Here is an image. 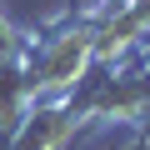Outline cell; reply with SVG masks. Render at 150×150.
I'll use <instances>...</instances> for the list:
<instances>
[{
  "instance_id": "cell-5",
  "label": "cell",
  "mask_w": 150,
  "mask_h": 150,
  "mask_svg": "<svg viewBox=\"0 0 150 150\" xmlns=\"http://www.w3.org/2000/svg\"><path fill=\"white\" fill-rule=\"evenodd\" d=\"M70 5H75V0H65V10H70Z\"/></svg>"
},
{
  "instance_id": "cell-1",
  "label": "cell",
  "mask_w": 150,
  "mask_h": 150,
  "mask_svg": "<svg viewBox=\"0 0 150 150\" xmlns=\"http://www.w3.org/2000/svg\"><path fill=\"white\" fill-rule=\"evenodd\" d=\"M95 60V20H60L45 40H30V85L35 95H65Z\"/></svg>"
},
{
  "instance_id": "cell-3",
  "label": "cell",
  "mask_w": 150,
  "mask_h": 150,
  "mask_svg": "<svg viewBox=\"0 0 150 150\" xmlns=\"http://www.w3.org/2000/svg\"><path fill=\"white\" fill-rule=\"evenodd\" d=\"M30 105H35V85H30V65L20 55L10 65H0V130H15Z\"/></svg>"
},
{
  "instance_id": "cell-4",
  "label": "cell",
  "mask_w": 150,
  "mask_h": 150,
  "mask_svg": "<svg viewBox=\"0 0 150 150\" xmlns=\"http://www.w3.org/2000/svg\"><path fill=\"white\" fill-rule=\"evenodd\" d=\"M20 55H30V35H20V30L5 20V10H0V65H10V60H20Z\"/></svg>"
},
{
  "instance_id": "cell-2",
  "label": "cell",
  "mask_w": 150,
  "mask_h": 150,
  "mask_svg": "<svg viewBox=\"0 0 150 150\" xmlns=\"http://www.w3.org/2000/svg\"><path fill=\"white\" fill-rule=\"evenodd\" d=\"M75 110H70V90L65 95H35V105L25 110V120L10 130V150H65V140L75 135Z\"/></svg>"
}]
</instances>
